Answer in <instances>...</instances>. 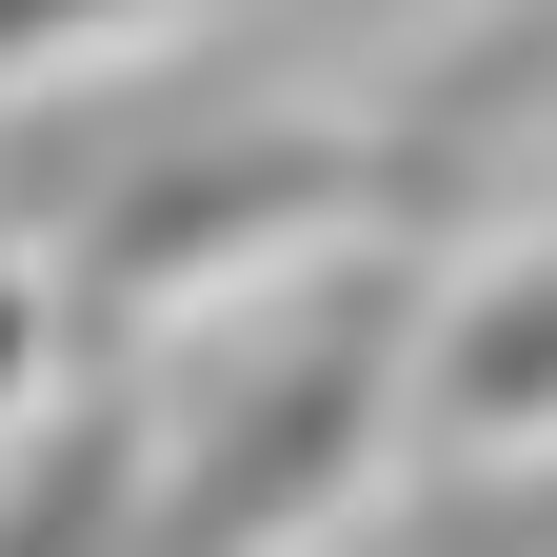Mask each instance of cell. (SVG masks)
Segmentation results:
<instances>
[{"instance_id":"7a4b0ae2","label":"cell","mask_w":557,"mask_h":557,"mask_svg":"<svg viewBox=\"0 0 557 557\" xmlns=\"http://www.w3.org/2000/svg\"><path fill=\"white\" fill-rule=\"evenodd\" d=\"M338 557H557V478H478V498H418L398 537H338Z\"/></svg>"},{"instance_id":"6da1fadb","label":"cell","mask_w":557,"mask_h":557,"mask_svg":"<svg viewBox=\"0 0 557 557\" xmlns=\"http://www.w3.org/2000/svg\"><path fill=\"white\" fill-rule=\"evenodd\" d=\"M379 418H398V299H319L199 438H139L100 557H299L338 498H359Z\"/></svg>"},{"instance_id":"3957f363","label":"cell","mask_w":557,"mask_h":557,"mask_svg":"<svg viewBox=\"0 0 557 557\" xmlns=\"http://www.w3.org/2000/svg\"><path fill=\"white\" fill-rule=\"evenodd\" d=\"M120 21H180V0H0V81H40V60H81Z\"/></svg>"}]
</instances>
